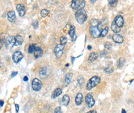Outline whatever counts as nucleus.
Listing matches in <instances>:
<instances>
[{
  "instance_id": "f257e3e1",
  "label": "nucleus",
  "mask_w": 134,
  "mask_h": 113,
  "mask_svg": "<svg viewBox=\"0 0 134 113\" xmlns=\"http://www.w3.org/2000/svg\"><path fill=\"white\" fill-rule=\"evenodd\" d=\"M90 34L93 38H100V36L102 31V25L98 19H93L90 22Z\"/></svg>"
},
{
  "instance_id": "f03ea898",
  "label": "nucleus",
  "mask_w": 134,
  "mask_h": 113,
  "mask_svg": "<svg viewBox=\"0 0 134 113\" xmlns=\"http://www.w3.org/2000/svg\"><path fill=\"white\" fill-rule=\"evenodd\" d=\"M75 17L77 22L80 24H83L87 19L86 12L84 9L77 11L75 13Z\"/></svg>"
},
{
  "instance_id": "7ed1b4c3",
  "label": "nucleus",
  "mask_w": 134,
  "mask_h": 113,
  "mask_svg": "<svg viewBox=\"0 0 134 113\" xmlns=\"http://www.w3.org/2000/svg\"><path fill=\"white\" fill-rule=\"evenodd\" d=\"M100 78L95 76L91 78L87 82L86 85V89L88 91H90L92 88H95L100 82Z\"/></svg>"
},
{
  "instance_id": "20e7f679",
  "label": "nucleus",
  "mask_w": 134,
  "mask_h": 113,
  "mask_svg": "<svg viewBox=\"0 0 134 113\" xmlns=\"http://www.w3.org/2000/svg\"><path fill=\"white\" fill-rule=\"evenodd\" d=\"M85 1L84 0H73L71 5V8L75 10L83 9L85 6Z\"/></svg>"
},
{
  "instance_id": "39448f33",
  "label": "nucleus",
  "mask_w": 134,
  "mask_h": 113,
  "mask_svg": "<svg viewBox=\"0 0 134 113\" xmlns=\"http://www.w3.org/2000/svg\"><path fill=\"white\" fill-rule=\"evenodd\" d=\"M42 87L41 81L37 78H35L32 82V87L34 91L38 92L41 90Z\"/></svg>"
},
{
  "instance_id": "423d86ee",
  "label": "nucleus",
  "mask_w": 134,
  "mask_h": 113,
  "mask_svg": "<svg viewBox=\"0 0 134 113\" xmlns=\"http://www.w3.org/2000/svg\"><path fill=\"white\" fill-rule=\"evenodd\" d=\"M24 57V55L20 51H17L13 54L12 56V59L15 63L17 64L19 63Z\"/></svg>"
},
{
  "instance_id": "0eeeda50",
  "label": "nucleus",
  "mask_w": 134,
  "mask_h": 113,
  "mask_svg": "<svg viewBox=\"0 0 134 113\" xmlns=\"http://www.w3.org/2000/svg\"><path fill=\"white\" fill-rule=\"evenodd\" d=\"M15 38L13 36H9L6 40L5 46L7 49H11L15 45Z\"/></svg>"
},
{
  "instance_id": "6e6552de",
  "label": "nucleus",
  "mask_w": 134,
  "mask_h": 113,
  "mask_svg": "<svg viewBox=\"0 0 134 113\" xmlns=\"http://www.w3.org/2000/svg\"><path fill=\"white\" fill-rule=\"evenodd\" d=\"M64 48V46L61 44H58L55 47L54 52L55 55L57 59L60 58L62 56L63 54Z\"/></svg>"
},
{
  "instance_id": "1a4fd4ad",
  "label": "nucleus",
  "mask_w": 134,
  "mask_h": 113,
  "mask_svg": "<svg viewBox=\"0 0 134 113\" xmlns=\"http://www.w3.org/2000/svg\"><path fill=\"white\" fill-rule=\"evenodd\" d=\"M85 102L89 108H91L95 104V100L93 98L92 95L89 93L85 97Z\"/></svg>"
},
{
  "instance_id": "9d476101",
  "label": "nucleus",
  "mask_w": 134,
  "mask_h": 113,
  "mask_svg": "<svg viewBox=\"0 0 134 113\" xmlns=\"http://www.w3.org/2000/svg\"><path fill=\"white\" fill-rule=\"evenodd\" d=\"M114 22L119 28L122 27L124 24V20L123 17L120 15L117 16L115 17Z\"/></svg>"
},
{
  "instance_id": "9b49d317",
  "label": "nucleus",
  "mask_w": 134,
  "mask_h": 113,
  "mask_svg": "<svg viewBox=\"0 0 134 113\" xmlns=\"http://www.w3.org/2000/svg\"><path fill=\"white\" fill-rule=\"evenodd\" d=\"M16 9L19 13V15L20 17H23L25 16L26 13V10L25 6L21 4H18L16 6Z\"/></svg>"
},
{
  "instance_id": "f8f14e48",
  "label": "nucleus",
  "mask_w": 134,
  "mask_h": 113,
  "mask_svg": "<svg viewBox=\"0 0 134 113\" xmlns=\"http://www.w3.org/2000/svg\"><path fill=\"white\" fill-rule=\"evenodd\" d=\"M112 39L115 43L117 44H122L124 41L123 37L121 35L117 34L114 35L113 36Z\"/></svg>"
},
{
  "instance_id": "ddd939ff",
  "label": "nucleus",
  "mask_w": 134,
  "mask_h": 113,
  "mask_svg": "<svg viewBox=\"0 0 134 113\" xmlns=\"http://www.w3.org/2000/svg\"><path fill=\"white\" fill-rule=\"evenodd\" d=\"M8 20L10 22H14L16 19L15 12L14 11H10L7 14Z\"/></svg>"
},
{
  "instance_id": "4468645a",
  "label": "nucleus",
  "mask_w": 134,
  "mask_h": 113,
  "mask_svg": "<svg viewBox=\"0 0 134 113\" xmlns=\"http://www.w3.org/2000/svg\"><path fill=\"white\" fill-rule=\"evenodd\" d=\"M43 50L42 49L39 47H36L34 52V57L36 59H38L40 57H41L43 55Z\"/></svg>"
},
{
  "instance_id": "2eb2a0df",
  "label": "nucleus",
  "mask_w": 134,
  "mask_h": 113,
  "mask_svg": "<svg viewBox=\"0 0 134 113\" xmlns=\"http://www.w3.org/2000/svg\"><path fill=\"white\" fill-rule=\"evenodd\" d=\"M69 35L73 41H75L76 39V35L75 34V27L74 25H71L69 32Z\"/></svg>"
},
{
  "instance_id": "dca6fc26",
  "label": "nucleus",
  "mask_w": 134,
  "mask_h": 113,
  "mask_svg": "<svg viewBox=\"0 0 134 113\" xmlns=\"http://www.w3.org/2000/svg\"><path fill=\"white\" fill-rule=\"evenodd\" d=\"M83 94L81 93H78L75 99V102L76 105L77 106H80V105H82L83 102Z\"/></svg>"
},
{
  "instance_id": "f3484780",
  "label": "nucleus",
  "mask_w": 134,
  "mask_h": 113,
  "mask_svg": "<svg viewBox=\"0 0 134 113\" xmlns=\"http://www.w3.org/2000/svg\"><path fill=\"white\" fill-rule=\"evenodd\" d=\"M15 46H19L22 45L23 42V39L20 35H17L15 37Z\"/></svg>"
},
{
  "instance_id": "a211bd4d",
  "label": "nucleus",
  "mask_w": 134,
  "mask_h": 113,
  "mask_svg": "<svg viewBox=\"0 0 134 113\" xmlns=\"http://www.w3.org/2000/svg\"><path fill=\"white\" fill-rule=\"evenodd\" d=\"M62 94V90L60 88H57L53 92L52 96H51V98L53 99H54L56 98L59 97L60 95H61Z\"/></svg>"
},
{
  "instance_id": "6ab92c4d",
  "label": "nucleus",
  "mask_w": 134,
  "mask_h": 113,
  "mask_svg": "<svg viewBox=\"0 0 134 113\" xmlns=\"http://www.w3.org/2000/svg\"><path fill=\"white\" fill-rule=\"evenodd\" d=\"M70 102V97L67 95H64L62 97V103L63 104L67 106H68Z\"/></svg>"
},
{
  "instance_id": "aec40b11",
  "label": "nucleus",
  "mask_w": 134,
  "mask_h": 113,
  "mask_svg": "<svg viewBox=\"0 0 134 113\" xmlns=\"http://www.w3.org/2000/svg\"><path fill=\"white\" fill-rule=\"evenodd\" d=\"M98 58V55L96 52H92L88 56V60L90 62H93Z\"/></svg>"
},
{
  "instance_id": "412c9836",
  "label": "nucleus",
  "mask_w": 134,
  "mask_h": 113,
  "mask_svg": "<svg viewBox=\"0 0 134 113\" xmlns=\"http://www.w3.org/2000/svg\"><path fill=\"white\" fill-rule=\"evenodd\" d=\"M111 29L114 33L116 34L118 33L120 31V28L118 27L114 21L111 25Z\"/></svg>"
},
{
  "instance_id": "4be33fe9",
  "label": "nucleus",
  "mask_w": 134,
  "mask_h": 113,
  "mask_svg": "<svg viewBox=\"0 0 134 113\" xmlns=\"http://www.w3.org/2000/svg\"><path fill=\"white\" fill-rule=\"evenodd\" d=\"M47 68L46 67L42 68L41 70L40 71L39 75L41 77V78H44L47 75Z\"/></svg>"
},
{
  "instance_id": "5701e85b",
  "label": "nucleus",
  "mask_w": 134,
  "mask_h": 113,
  "mask_svg": "<svg viewBox=\"0 0 134 113\" xmlns=\"http://www.w3.org/2000/svg\"><path fill=\"white\" fill-rule=\"evenodd\" d=\"M72 76H73V75L71 73L67 74L66 75L65 78V82L67 84H69L70 83L71 80L72 78Z\"/></svg>"
},
{
  "instance_id": "b1692460",
  "label": "nucleus",
  "mask_w": 134,
  "mask_h": 113,
  "mask_svg": "<svg viewBox=\"0 0 134 113\" xmlns=\"http://www.w3.org/2000/svg\"><path fill=\"white\" fill-rule=\"evenodd\" d=\"M109 31V27H105L104 28V29L102 30V31H101L100 35V38H102L104 37L105 36H106V35L108 34Z\"/></svg>"
},
{
  "instance_id": "393cba45",
  "label": "nucleus",
  "mask_w": 134,
  "mask_h": 113,
  "mask_svg": "<svg viewBox=\"0 0 134 113\" xmlns=\"http://www.w3.org/2000/svg\"><path fill=\"white\" fill-rule=\"evenodd\" d=\"M49 14V11L47 9H42L40 12V15L42 18H45Z\"/></svg>"
},
{
  "instance_id": "a878e982",
  "label": "nucleus",
  "mask_w": 134,
  "mask_h": 113,
  "mask_svg": "<svg viewBox=\"0 0 134 113\" xmlns=\"http://www.w3.org/2000/svg\"><path fill=\"white\" fill-rule=\"evenodd\" d=\"M60 44L63 46H65L67 43V39L66 37L62 36L60 38Z\"/></svg>"
},
{
  "instance_id": "bb28decb",
  "label": "nucleus",
  "mask_w": 134,
  "mask_h": 113,
  "mask_svg": "<svg viewBox=\"0 0 134 113\" xmlns=\"http://www.w3.org/2000/svg\"><path fill=\"white\" fill-rule=\"evenodd\" d=\"M124 63H125V60H124V59L121 58L117 62V67L118 68H121V67H122L123 66L124 64Z\"/></svg>"
},
{
  "instance_id": "cd10ccee",
  "label": "nucleus",
  "mask_w": 134,
  "mask_h": 113,
  "mask_svg": "<svg viewBox=\"0 0 134 113\" xmlns=\"http://www.w3.org/2000/svg\"><path fill=\"white\" fill-rule=\"evenodd\" d=\"M36 47H35V44H31L30 45L29 48H28V53L30 54H32L33 52H34L35 48Z\"/></svg>"
},
{
  "instance_id": "c85d7f7f",
  "label": "nucleus",
  "mask_w": 134,
  "mask_h": 113,
  "mask_svg": "<svg viewBox=\"0 0 134 113\" xmlns=\"http://www.w3.org/2000/svg\"><path fill=\"white\" fill-rule=\"evenodd\" d=\"M118 3V1L117 0H111V1H109V4L111 7H115Z\"/></svg>"
},
{
  "instance_id": "c756f323",
  "label": "nucleus",
  "mask_w": 134,
  "mask_h": 113,
  "mask_svg": "<svg viewBox=\"0 0 134 113\" xmlns=\"http://www.w3.org/2000/svg\"><path fill=\"white\" fill-rule=\"evenodd\" d=\"M78 82L80 86L84 85V80L83 77H80L78 79Z\"/></svg>"
},
{
  "instance_id": "7c9ffc66",
  "label": "nucleus",
  "mask_w": 134,
  "mask_h": 113,
  "mask_svg": "<svg viewBox=\"0 0 134 113\" xmlns=\"http://www.w3.org/2000/svg\"><path fill=\"white\" fill-rule=\"evenodd\" d=\"M104 71L107 74H111L113 72V69L111 67L106 68L104 69Z\"/></svg>"
},
{
  "instance_id": "2f4dec72",
  "label": "nucleus",
  "mask_w": 134,
  "mask_h": 113,
  "mask_svg": "<svg viewBox=\"0 0 134 113\" xmlns=\"http://www.w3.org/2000/svg\"><path fill=\"white\" fill-rule=\"evenodd\" d=\"M104 47L107 49L110 50L112 47V45L111 43H110V42H107L104 44Z\"/></svg>"
},
{
  "instance_id": "473e14b6",
  "label": "nucleus",
  "mask_w": 134,
  "mask_h": 113,
  "mask_svg": "<svg viewBox=\"0 0 134 113\" xmlns=\"http://www.w3.org/2000/svg\"><path fill=\"white\" fill-rule=\"evenodd\" d=\"M54 113H62L61 107H57V108L55 109Z\"/></svg>"
},
{
  "instance_id": "72a5a7b5",
  "label": "nucleus",
  "mask_w": 134,
  "mask_h": 113,
  "mask_svg": "<svg viewBox=\"0 0 134 113\" xmlns=\"http://www.w3.org/2000/svg\"><path fill=\"white\" fill-rule=\"evenodd\" d=\"M33 27H34L35 29H37L38 27V25H39V24H38V21H34L33 24H32Z\"/></svg>"
},
{
  "instance_id": "f704fd0d",
  "label": "nucleus",
  "mask_w": 134,
  "mask_h": 113,
  "mask_svg": "<svg viewBox=\"0 0 134 113\" xmlns=\"http://www.w3.org/2000/svg\"><path fill=\"white\" fill-rule=\"evenodd\" d=\"M18 72H13V73H12V75H11V77H12V78H14V77H15L17 74H18Z\"/></svg>"
},
{
  "instance_id": "c9c22d12",
  "label": "nucleus",
  "mask_w": 134,
  "mask_h": 113,
  "mask_svg": "<svg viewBox=\"0 0 134 113\" xmlns=\"http://www.w3.org/2000/svg\"><path fill=\"white\" fill-rule=\"evenodd\" d=\"M15 108H16V111L17 112V113H18L19 112V106L18 104H15Z\"/></svg>"
},
{
  "instance_id": "e433bc0d",
  "label": "nucleus",
  "mask_w": 134,
  "mask_h": 113,
  "mask_svg": "<svg viewBox=\"0 0 134 113\" xmlns=\"http://www.w3.org/2000/svg\"><path fill=\"white\" fill-rule=\"evenodd\" d=\"M23 80L25 82H27L28 81V78L27 77V76H25L23 78Z\"/></svg>"
},
{
  "instance_id": "4c0bfd02",
  "label": "nucleus",
  "mask_w": 134,
  "mask_h": 113,
  "mask_svg": "<svg viewBox=\"0 0 134 113\" xmlns=\"http://www.w3.org/2000/svg\"><path fill=\"white\" fill-rule=\"evenodd\" d=\"M86 113H97V112L95 110H92V111H89L88 112H87Z\"/></svg>"
},
{
  "instance_id": "58836bf2",
  "label": "nucleus",
  "mask_w": 134,
  "mask_h": 113,
  "mask_svg": "<svg viewBox=\"0 0 134 113\" xmlns=\"http://www.w3.org/2000/svg\"><path fill=\"white\" fill-rule=\"evenodd\" d=\"M0 104H1V107H3V106L4 104V101H3V100L1 101V102H0Z\"/></svg>"
},
{
  "instance_id": "ea45409f",
  "label": "nucleus",
  "mask_w": 134,
  "mask_h": 113,
  "mask_svg": "<svg viewBox=\"0 0 134 113\" xmlns=\"http://www.w3.org/2000/svg\"><path fill=\"white\" fill-rule=\"evenodd\" d=\"M75 57H72V59H71V61H72V64L73 63V62H74V60H75Z\"/></svg>"
},
{
  "instance_id": "a19ab883",
  "label": "nucleus",
  "mask_w": 134,
  "mask_h": 113,
  "mask_svg": "<svg viewBox=\"0 0 134 113\" xmlns=\"http://www.w3.org/2000/svg\"><path fill=\"white\" fill-rule=\"evenodd\" d=\"M87 48H88V50H90L91 49H92V47L91 46H90V45H89L88 47H87Z\"/></svg>"
},
{
  "instance_id": "79ce46f5",
  "label": "nucleus",
  "mask_w": 134,
  "mask_h": 113,
  "mask_svg": "<svg viewBox=\"0 0 134 113\" xmlns=\"http://www.w3.org/2000/svg\"><path fill=\"white\" fill-rule=\"evenodd\" d=\"M122 113H126V111L125 109H123L122 111Z\"/></svg>"
},
{
  "instance_id": "37998d69",
  "label": "nucleus",
  "mask_w": 134,
  "mask_h": 113,
  "mask_svg": "<svg viewBox=\"0 0 134 113\" xmlns=\"http://www.w3.org/2000/svg\"><path fill=\"white\" fill-rule=\"evenodd\" d=\"M90 1L91 3H92V2H93V3H95L97 1Z\"/></svg>"
},
{
  "instance_id": "c03bdc74",
  "label": "nucleus",
  "mask_w": 134,
  "mask_h": 113,
  "mask_svg": "<svg viewBox=\"0 0 134 113\" xmlns=\"http://www.w3.org/2000/svg\"><path fill=\"white\" fill-rule=\"evenodd\" d=\"M66 67H68V66H69V64H66Z\"/></svg>"
}]
</instances>
